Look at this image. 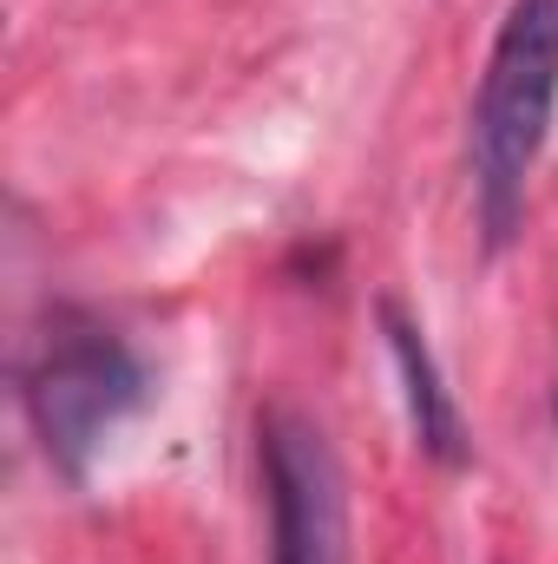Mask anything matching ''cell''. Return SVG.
Returning a JSON list of instances; mask_svg holds the SVG:
<instances>
[{
	"label": "cell",
	"mask_w": 558,
	"mask_h": 564,
	"mask_svg": "<svg viewBox=\"0 0 558 564\" xmlns=\"http://www.w3.org/2000/svg\"><path fill=\"white\" fill-rule=\"evenodd\" d=\"M558 119V0H513L493 53L480 66L466 164H473V217L486 250H506L526 224V191L546 158Z\"/></svg>",
	"instance_id": "cell-1"
},
{
	"label": "cell",
	"mask_w": 558,
	"mask_h": 564,
	"mask_svg": "<svg viewBox=\"0 0 558 564\" xmlns=\"http://www.w3.org/2000/svg\"><path fill=\"white\" fill-rule=\"evenodd\" d=\"M26 414L46 446V459L66 479H86V466L99 459V446L144 408L151 394V368L139 348L93 308H53L46 335L26 361Z\"/></svg>",
	"instance_id": "cell-2"
},
{
	"label": "cell",
	"mask_w": 558,
	"mask_h": 564,
	"mask_svg": "<svg viewBox=\"0 0 558 564\" xmlns=\"http://www.w3.org/2000/svg\"><path fill=\"white\" fill-rule=\"evenodd\" d=\"M264 499H270V564H348V506L329 433L302 408L257 421Z\"/></svg>",
	"instance_id": "cell-3"
},
{
	"label": "cell",
	"mask_w": 558,
	"mask_h": 564,
	"mask_svg": "<svg viewBox=\"0 0 558 564\" xmlns=\"http://www.w3.org/2000/svg\"><path fill=\"white\" fill-rule=\"evenodd\" d=\"M382 335H388V355H395V368H401V394H408L415 446L433 459V466L460 473V466L473 459V440H466V421H460V401H453L447 381H440V361H433L427 335L401 315V302H382Z\"/></svg>",
	"instance_id": "cell-4"
}]
</instances>
